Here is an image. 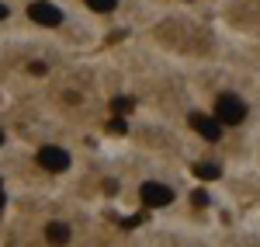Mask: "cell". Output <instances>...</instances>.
Instances as JSON below:
<instances>
[{"label": "cell", "mask_w": 260, "mask_h": 247, "mask_svg": "<svg viewBox=\"0 0 260 247\" xmlns=\"http://www.w3.org/2000/svg\"><path fill=\"white\" fill-rule=\"evenodd\" d=\"M243 119H246V104L236 94H222L215 101V122L219 125H240Z\"/></svg>", "instance_id": "6da1fadb"}, {"label": "cell", "mask_w": 260, "mask_h": 247, "mask_svg": "<svg viewBox=\"0 0 260 247\" xmlns=\"http://www.w3.org/2000/svg\"><path fill=\"white\" fill-rule=\"evenodd\" d=\"M139 195H142V202H146V209H163L174 202V188L160 185V181H146L139 188Z\"/></svg>", "instance_id": "7a4b0ae2"}, {"label": "cell", "mask_w": 260, "mask_h": 247, "mask_svg": "<svg viewBox=\"0 0 260 247\" xmlns=\"http://www.w3.org/2000/svg\"><path fill=\"white\" fill-rule=\"evenodd\" d=\"M28 18H31V21H39V24H45V28H56V24H62V11L56 7V4L35 0V4L28 7Z\"/></svg>", "instance_id": "3957f363"}, {"label": "cell", "mask_w": 260, "mask_h": 247, "mask_svg": "<svg viewBox=\"0 0 260 247\" xmlns=\"http://www.w3.org/2000/svg\"><path fill=\"white\" fill-rule=\"evenodd\" d=\"M39 164L45 167V171H52V174H59V171L70 167V153H66L62 146H42L39 150Z\"/></svg>", "instance_id": "277c9868"}, {"label": "cell", "mask_w": 260, "mask_h": 247, "mask_svg": "<svg viewBox=\"0 0 260 247\" xmlns=\"http://www.w3.org/2000/svg\"><path fill=\"white\" fill-rule=\"evenodd\" d=\"M187 122H191V129L198 132L201 140H208V143H215V140L222 136V125L215 122V119H208V115H201V112H191Z\"/></svg>", "instance_id": "5b68a950"}, {"label": "cell", "mask_w": 260, "mask_h": 247, "mask_svg": "<svg viewBox=\"0 0 260 247\" xmlns=\"http://www.w3.org/2000/svg\"><path fill=\"white\" fill-rule=\"evenodd\" d=\"M45 240L52 247H62L70 240V227H66V223H49V227H45Z\"/></svg>", "instance_id": "8992f818"}, {"label": "cell", "mask_w": 260, "mask_h": 247, "mask_svg": "<svg viewBox=\"0 0 260 247\" xmlns=\"http://www.w3.org/2000/svg\"><path fill=\"white\" fill-rule=\"evenodd\" d=\"M194 178H201V181H215V178H222V167L219 164H194Z\"/></svg>", "instance_id": "52a82bcc"}, {"label": "cell", "mask_w": 260, "mask_h": 247, "mask_svg": "<svg viewBox=\"0 0 260 247\" xmlns=\"http://www.w3.org/2000/svg\"><path fill=\"white\" fill-rule=\"evenodd\" d=\"M87 7H90V11H98V14H108V11H115V7H118V0H87Z\"/></svg>", "instance_id": "ba28073f"}, {"label": "cell", "mask_w": 260, "mask_h": 247, "mask_svg": "<svg viewBox=\"0 0 260 247\" xmlns=\"http://www.w3.org/2000/svg\"><path fill=\"white\" fill-rule=\"evenodd\" d=\"M111 108H115V115H125V112H132V98H115V101H111Z\"/></svg>", "instance_id": "9c48e42d"}, {"label": "cell", "mask_w": 260, "mask_h": 247, "mask_svg": "<svg viewBox=\"0 0 260 247\" xmlns=\"http://www.w3.org/2000/svg\"><path fill=\"white\" fill-rule=\"evenodd\" d=\"M108 132H115V136H125V122H121V119H115V122L108 125Z\"/></svg>", "instance_id": "30bf717a"}, {"label": "cell", "mask_w": 260, "mask_h": 247, "mask_svg": "<svg viewBox=\"0 0 260 247\" xmlns=\"http://www.w3.org/2000/svg\"><path fill=\"white\" fill-rule=\"evenodd\" d=\"M205 202H208V195H205V191L198 188V191H194V206H205Z\"/></svg>", "instance_id": "8fae6325"}, {"label": "cell", "mask_w": 260, "mask_h": 247, "mask_svg": "<svg viewBox=\"0 0 260 247\" xmlns=\"http://www.w3.org/2000/svg\"><path fill=\"white\" fill-rule=\"evenodd\" d=\"M7 18V4H0V21Z\"/></svg>", "instance_id": "7c38bea8"}, {"label": "cell", "mask_w": 260, "mask_h": 247, "mask_svg": "<svg viewBox=\"0 0 260 247\" xmlns=\"http://www.w3.org/2000/svg\"><path fill=\"white\" fill-rule=\"evenodd\" d=\"M0 209H4V195H0Z\"/></svg>", "instance_id": "4fadbf2b"}, {"label": "cell", "mask_w": 260, "mask_h": 247, "mask_svg": "<svg viewBox=\"0 0 260 247\" xmlns=\"http://www.w3.org/2000/svg\"><path fill=\"white\" fill-rule=\"evenodd\" d=\"M0 146H4V132H0Z\"/></svg>", "instance_id": "5bb4252c"}, {"label": "cell", "mask_w": 260, "mask_h": 247, "mask_svg": "<svg viewBox=\"0 0 260 247\" xmlns=\"http://www.w3.org/2000/svg\"><path fill=\"white\" fill-rule=\"evenodd\" d=\"M0 188H4V185H0Z\"/></svg>", "instance_id": "9a60e30c"}]
</instances>
